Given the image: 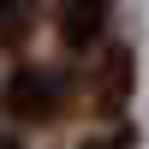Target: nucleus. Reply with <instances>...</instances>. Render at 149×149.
<instances>
[{
  "label": "nucleus",
  "instance_id": "obj_1",
  "mask_svg": "<svg viewBox=\"0 0 149 149\" xmlns=\"http://www.w3.org/2000/svg\"><path fill=\"white\" fill-rule=\"evenodd\" d=\"M107 6L113 0H60V42L66 48H90L107 24Z\"/></svg>",
  "mask_w": 149,
  "mask_h": 149
},
{
  "label": "nucleus",
  "instance_id": "obj_2",
  "mask_svg": "<svg viewBox=\"0 0 149 149\" xmlns=\"http://www.w3.org/2000/svg\"><path fill=\"white\" fill-rule=\"evenodd\" d=\"M6 107L24 113V119H54V113H60V90H54L48 78H36V72H18L12 90H6Z\"/></svg>",
  "mask_w": 149,
  "mask_h": 149
},
{
  "label": "nucleus",
  "instance_id": "obj_3",
  "mask_svg": "<svg viewBox=\"0 0 149 149\" xmlns=\"http://www.w3.org/2000/svg\"><path fill=\"white\" fill-rule=\"evenodd\" d=\"M125 90H131V54H125V48H113V54H107V66H102V90H95L102 113H119Z\"/></svg>",
  "mask_w": 149,
  "mask_h": 149
},
{
  "label": "nucleus",
  "instance_id": "obj_4",
  "mask_svg": "<svg viewBox=\"0 0 149 149\" xmlns=\"http://www.w3.org/2000/svg\"><path fill=\"white\" fill-rule=\"evenodd\" d=\"M84 149H131L125 137H107V143H84Z\"/></svg>",
  "mask_w": 149,
  "mask_h": 149
},
{
  "label": "nucleus",
  "instance_id": "obj_5",
  "mask_svg": "<svg viewBox=\"0 0 149 149\" xmlns=\"http://www.w3.org/2000/svg\"><path fill=\"white\" fill-rule=\"evenodd\" d=\"M6 6H12V0H0V12H6Z\"/></svg>",
  "mask_w": 149,
  "mask_h": 149
}]
</instances>
